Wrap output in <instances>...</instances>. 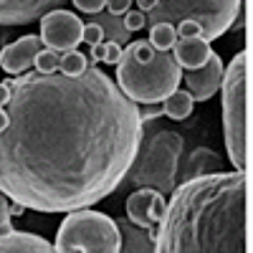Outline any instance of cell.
I'll list each match as a JSON object with an SVG mask.
<instances>
[{
	"label": "cell",
	"mask_w": 253,
	"mask_h": 253,
	"mask_svg": "<svg viewBox=\"0 0 253 253\" xmlns=\"http://www.w3.org/2000/svg\"><path fill=\"white\" fill-rule=\"evenodd\" d=\"M5 112L0 193L36 213H74L114 193L144 129L139 107L96 66L18 76Z\"/></svg>",
	"instance_id": "cell-1"
},
{
	"label": "cell",
	"mask_w": 253,
	"mask_h": 253,
	"mask_svg": "<svg viewBox=\"0 0 253 253\" xmlns=\"http://www.w3.org/2000/svg\"><path fill=\"white\" fill-rule=\"evenodd\" d=\"M248 175L213 172L180 182L155 233V253H246Z\"/></svg>",
	"instance_id": "cell-2"
},
{
	"label": "cell",
	"mask_w": 253,
	"mask_h": 253,
	"mask_svg": "<svg viewBox=\"0 0 253 253\" xmlns=\"http://www.w3.org/2000/svg\"><path fill=\"white\" fill-rule=\"evenodd\" d=\"M182 69L172 53L150 46V41H129L117 63V89L139 104H162L172 91L180 89Z\"/></svg>",
	"instance_id": "cell-3"
},
{
	"label": "cell",
	"mask_w": 253,
	"mask_h": 253,
	"mask_svg": "<svg viewBox=\"0 0 253 253\" xmlns=\"http://www.w3.org/2000/svg\"><path fill=\"white\" fill-rule=\"evenodd\" d=\"M182 155V137L167 126H144L139 152L126 172V182L132 190L150 187L157 190L160 195L172 193L177 187V167Z\"/></svg>",
	"instance_id": "cell-4"
},
{
	"label": "cell",
	"mask_w": 253,
	"mask_h": 253,
	"mask_svg": "<svg viewBox=\"0 0 253 253\" xmlns=\"http://www.w3.org/2000/svg\"><path fill=\"white\" fill-rule=\"evenodd\" d=\"M223 132L236 172L248 170V53L238 51L223 69Z\"/></svg>",
	"instance_id": "cell-5"
},
{
	"label": "cell",
	"mask_w": 253,
	"mask_h": 253,
	"mask_svg": "<svg viewBox=\"0 0 253 253\" xmlns=\"http://www.w3.org/2000/svg\"><path fill=\"white\" fill-rule=\"evenodd\" d=\"M241 13L238 0H155L152 10L147 13L150 26L170 23L177 26L182 20H193L200 26V36L205 43L223 36L236 23Z\"/></svg>",
	"instance_id": "cell-6"
},
{
	"label": "cell",
	"mask_w": 253,
	"mask_h": 253,
	"mask_svg": "<svg viewBox=\"0 0 253 253\" xmlns=\"http://www.w3.org/2000/svg\"><path fill=\"white\" fill-rule=\"evenodd\" d=\"M122 238L117 223L99 210H74L56 233V253H119Z\"/></svg>",
	"instance_id": "cell-7"
},
{
	"label": "cell",
	"mask_w": 253,
	"mask_h": 253,
	"mask_svg": "<svg viewBox=\"0 0 253 253\" xmlns=\"http://www.w3.org/2000/svg\"><path fill=\"white\" fill-rule=\"evenodd\" d=\"M81 33H84V23L81 18L71 10H51L41 18V43L48 51H76V46L81 43Z\"/></svg>",
	"instance_id": "cell-8"
},
{
	"label": "cell",
	"mask_w": 253,
	"mask_h": 253,
	"mask_svg": "<svg viewBox=\"0 0 253 253\" xmlns=\"http://www.w3.org/2000/svg\"><path fill=\"white\" fill-rule=\"evenodd\" d=\"M165 195H160L157 190H150V187H139V190H132L129 198H126V220L132 225L142 228V230H157L162 215H165Z\"/></svg>",
	"instance_id": "cell-9"
},
{
	"label": "cell",
	"mask_w": 253,
	"mask_h": 253,
	"mask_svg": "<svg viewBox=\"0 0 253 253\" xmlns=\"http://www.w3.org/2000/svg\"><path fill=\"white\" fill-rule=\"evenodd\" d=\"M38 51H43V43H41V38L36 33L20 36L15 43H8L3 51H0V66L5 69V74L18 79V76L28 74V69L33 66Z\"/></svg>",
	"instance_id": "cell-10"
},
{
	"label": "cell",
	"mask_w": 253,
	"mask_h": 253,
	"mask_svg": "<svg viewBox=\"0 0 253 253\" xmlns=\"http://www.w3.org/2000/svg\"><path fill=\"white\" fill-rule=\"evenodd\" d=\"M220 81H223V61L218 53H210V58L200 69L185 74L187 94L193 96V101H208L210 96H215L220 91Z\"/></svg>",
	"instance_id": "cell-11"
},
{
	"label": "cell",
	"mask_w": 253,
	"mask_h": 253,
	"mask_svg": "<svg viewBox=\"0 0 253 253\" xmlns=\"http://www.w3.org/2000/svg\"><path fill=\"white\" fill-rule=\"evenodd\" d=\"M56 8V0H0V26H23Z\"/></svg>",
	"instance_id": "cell-12"
},
{
	"label": "cell",
	"mask_w": 253,
	"mask_h": 253,
	"mask_svg": "<svg viewBox=\"0 0 253 253\" xmlns=\"http://www.w3.org/2000/svg\"><path fill=\"white\" fill-rule=\"evenodd\" d=\"M170 53H172V58H175V63L180 69L195 71L210 58L213 51H210V43H205L200 36H193V38H177V43Z\"/></svg>",
	"instance_id": "cell-13"
},
{
	"label": "cell",
	"mask_w": 253,
	"mask_h": 253,
	"mask_svg": "<svg viewBox=\"0 0 253 253\" xmlns=\"http://www.w3.org/2000/svg\"><path fill=\"white\" fill-rule=\"evenodd\" d=\"M119 228V253H155V233L157 230H142L129 220H114Z\"/></svg>",
	"instance_id": "cell-14"
},
{
	"label": "cell",
	"mask_w": 253,
	"mask_h": 253,
	"mask_svg": "<svg viewBox=\"0 0 253 253\" xmlns=\"http://www.w3.org/2000/svg\"><path fill=\"white\" fill-rule=\"evenodd\" d=\"M0 253H56V248L36 233L13 230V233L0 236Z\"/></svg>",
	"instance_id": "cell-15"
},
{
	"label": "cell",
	"mask_w": 253,
	"mask_h": 253,
	"mask_svg": "<svg viewBox=\"0 0 253 253\" xmlns=\"http://www.w3.org/2000/svg\"><path fill=\"white\" fill-rule=\"evenodd\" d=\"M213 172H223L220 157L213 150H208V147H198V150H193V155H190V160H187L185 180L200 177V175H213Z\"/></svg>",
	"instance_id": "cell-16"
},
{
	"label": "cell",
	"mask_w": 253,
	"mask_h": 253,
	"mask_svg": "<svg viewBox=\"0 0 253 253\" xmlns=\"http://www.w3.org/2000/svg\"><path fill=\"white\" fill-rule=\"evenodd\" d=\"M193 96H190L187 91H172L170 96H167L165 101H162V114L165 117H170V119H187L190 117V112H193Z\"/></svg>",
	"instance_id": "cell-17"
},
{
	"label": "cell",
	"mask_w": 253,
	"mask_h": 253,
	"mask_svg": "<svg viewBox=\"0 0 253 253\" xmlns=\"http://www.w3.org/2000/svg\"><path fill=\"white\" fill-rule=\"evenodd\" d=\"M175 43H177L175 26H170V23H155V26H150V46L152 48L170 53L175 48Z\"/></svg>",
	"instance_id": "cell-18"
},
{
	"label": "cell",
	"mask_w": 253,
	"mask_h": 253,
	"mask_svg": "<svg viewBox=\"0 0 253 253\" xmlns=\"http://www.w3.org/2000/svg\"><path fill=\"white\" fill-rule=\"evenodd\" d=\"M94 23L104 31V36H109V43H126L129 41V36L132 33H126V28H124V23L119 18H112V15H96V20Z\"/></svg>",
	"instance_id": "cell-19"
},
{
	"label": "cell",
	"mask_w": 253,
	"mask_h": 253,
	"mask_svg": "<svg viewBox=\"0 0 253 253\" xmlns=\"http://www.w3.org/2000/svg\"><path fill=\"white\" fill-rule=\"evenodd\" d=\"M89 69V61L84 53L79 51H69V53H63L61 56V63H58V74L63 76H79Z\"/></svg>",
	"instance_id": "cell-20"
},
{
	"label": "cell",
	"mask_w": 253,
	"mask_h": 253,
	"mask_svg": "<svg viewBox=\"0 0 253 253\" xmlns=\"http://www.w3.org/2000/svg\"><path fill=\"white\" fill-rule=\"evenodd\" d=\"M58 63H61V53L43 48V51H38L33 66H36V74H56L58 71Z\"/></svg>",
	"instance_id": "cell-21"
},
{
	"label": "cell",
	"mask_w": 253,
	"mask_h": 253,
	"mask_svg": "<svg viewBox=\"0 0 253 253\" xmlns=\"http://www.w3.org/2000/svg\"><path fill=\"white\" fill-rule=\"evenodd\" d=\"M81 43H86L89 48H91V46H99V43H104V31H101L96 23H84Z\"/></svg>",
	"instance_id": "cell-22"
},
{
	"label": "cell",
	"mask_w": 253,
	"mask_h": 253,
	"mask_svg": "<svg viewBox=\"0 0 253 253\" xmlns=\"http://www.w3.org/2000/svg\"><path fill=\"white\" fill-rule=\"evenodd\" d=\"M8 198L0 193V236H5V233H13V225H10V210H8Z\"/></svg>",
	"instance_id": "cell-23"
},
{
	"label": "cell",
	"mask_w": 253,
	"mask_h": 253,
	"mask_svg": "<svg viewBox=\"0 0 253 253\" xmlns=\"http://www.w3.org/2000/svg\"><path fill=\"white\" fill-rule=\"evenodd\" d=\"M124 28H126V33H132V31H139L144 23H147V15L144 13H139V10H129V13H124Z\"/></svg>",
	"instance_id": "cell-24"
},
{
	"label": "cell",
	"mask_w": 253,
	"mask_h": 253,
	"mask_svg": "<svg viewBox=\"0 0 253 253\" xmlns=\"http://www.w3.org/2000/svg\"><path fill=\"white\" fill-rule=\"evenodd\" d=\"M74 5H76V10H81V13H89V15H99V13H104V8H107V3L104 0H74Z\"/></svg>",
	"instance_id": "cell-25"
},
{
	"label": "cell",
	"mask_w": 253,
	"mask_h": 253,
	"mask_svg": "<svg viewBox=\"0 0 253 253\" xmlns=\"http://www.w3.org/2000/svg\"><path fill=\"white\" fill-rule=\"evenodd\" d=\"M129 8H132L129 0H109L107 8H104V13L112 15V18H119V15H124V13H129Z\"/></svg>",
	"instance_id": "cell-26"
},
{
	"label": "cell",
	"mask_w": 253,
	"mask_h": 253,
	"mask_svg": "<svg viewBox=\"0 0 253 253\" xmlns=\"http://www.w3.org/2000/svg\"><path fill=\"white\" fill-rule=\"evenodd\" d=\"M175 31H177V38H193V36H200V26L193 23V20H182V23L175 26ZM200 38H203V36H200Z\"/></svg>",
	"instance_id": "cell-27"
},
{
	"label": "cell",
	"mask_w": 253,
	"mask_h": 253,
	"mask_svg": "<svg viewBox=\"0 0 253 253\" xmlns=\"http://www.w3.org/2000/svg\"><path fill=\"white\" fill-rule=\"evenodd\" d=\"M104 46H107V56H104V63H112V66H117V63H119V56H122V46H119V43H109V41H107Z\"/></svg>",
	"instance_id": "cell-28"
},
{
	"label": "cell",
	"mask_w": 253,
	"mask_h": 253,
	"mask_svg": "<svg viewBox=\"0 0 253 253\" xmlns=\"http://www.w3.org/2000/svg\"><path fill=\"white\" fill-rule=\"evenodd\" d=\"M160 114H162V109L155 107V104H147L144 109H139V119H142V124H147L150 119H155V117H160Z\"/></svg>",
	"instance_id": "cell-29"
},
{
	"label": "cell",
	"mask_w": 253,
	"mask_h": 253,
	"mask_svg": "<svg viewBox=\"0 0 253 253\" xmlns=\"http://www.w3.org/2000/svg\"><path fill=\"white\" fill-rule=\"evenodd\" d=\"M104 56H107V46L99 43V46H91V66H96V63L104 61Z\"/></svg>",
	"instance_id": "cell-30"
},
{
	"label": "cell",
	"mask_w": 253,
	"mask_h": 253,
	"mask_svg": "<svg viewBox=\"0 0 253 253\" xmlns=\"http://www.w3.org/2000/svg\"><path fill=\"white\" fill-rule=\"evenodd\" d=\"M10 101V89L5 84H0V109H5V104Z\"/></svg>",
	"instance_id": "cell-31"
},
{
	"label": "cell",
	"mask_w": 253,
	"mask_h": 253,
	"mask_svg": "<svg viewBox=\"0 0 253 253\" xmlns=\"http://www.w3.org/2000/svg\"><path fill=\"white\" fill-rule=\"evenodd\" d=\"M8 210H10V218H13V215H15V218H20V215L26 213V208L20 205V203H10V205H8Z\"/></svg>",
	"instance_id": "cell-32"
},
{
	"label": "cell",
	"mask_w": 253,
	"mask_h": 253,
	"mask_svg": "<svg viewBox=\"0 0 253 253\" xmlns=\"http://www.w3.org/2000/svg\"><path fill=\"white\" fill-rule=\"evenodd\" d=\"M5 126H8V112H5V109H0V134L5 132Z\"/></svg>",
	"instance_id": "cell-33"
}]
</instances>
